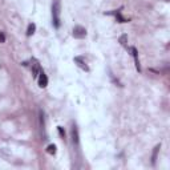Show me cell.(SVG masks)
I'll return each instance as SVG.
<instances>
[{
    "label": "cell",
    "mask_w": 170,
    "mask_h": 170,
    "mask_svg": "<svg viewBox=\"0 0 170 170\" xmlns=\"http://www.w3.org/2000/svg\"><path fill=\"white\" fill-rule=\"evenodd\" d=\"M37 84H39L40 88H45L48 85V77H47V74L44 73L43 71L40 72L39 76H37Z\"/></svg>",
    "instance_id": "3957f363"
},
{
    "label": "cell",
    "mask_w": 170,
    "mask_h": 170,
    "mask_svg": "<svg viewBox=\"0 0 170 170\" xmlns=\"http://www.w3.org/2000/svg\"><path fill=\"white\" fill-rule=\"evenodd\" d=\"M159 148H161V145H157L156 148H154V152H153V156H152V163L154 165L156 163V159H157V154L159 152Z\"/></svg>",
    "instance_id": "9c48e42d"
},
{
    "label": "cell",
    "mask_w": 170,
    "mask_h": 170,
    "mask_svg": "<svg viewBox=\"0 0 170 170\" xmlns=\"http://www.w3.org/2000/svg\"><path fill=\"white\" fill-rule=\"evenodd\" d=\"M35 31H36V24L31 23L28 26V28H27V36H32V35L35 33Z\"/></svg>",
    "instance_id": "ba28073f"
},
{
    "label": "cell",
    "mask_w": 170,
    "mask_h": 170,
    "mask_svg": "<svg viewBox=\"0 0 170 170\" xmlns=\"http://www.w3.org/2000/svg\"><path fill=\"white\" fill-rule=\"evenodd\" d=\"M130 51H132V56L134 59V64H136V69L138 72H141V67H139V61H138V52H137V49L132 47L130 48Z\"/></svg>",
    "instance_id": "8992f818"
},
{
    "label": "cell",
    "mask_w": 170,
    "mask_h": 170,
    "mask_svg": "<svg viewBox=\"0 0 170 170\" xmlns=\"http://www.w3.org/2000/svg\"><path fill=\"white\" fill-rule=\"evenodd\" d=\"M72 141L74 145H78V130H77V126L76 125H73L72 126Z\"/></svg>",
    "instance_id": "52a82bcc"
},
{
    "label": "cell",
    "mask_w": 170,
    "mask_h": 170,
    "mask_svg": "<svg viewBox=\"0 0 170 170\" xmlns=\"http://www.w3.org/2000/svg\"><path fill=\"white\" fill-rule=\"evenodd\" d=\"M40 72H41V67H40L39 61H37V60H35V59H32V76L35 78H37Z\"/></svg>",
    "instance_id": "277c9868"
},
{
    "label": "cell",
    "mask_w": 170,
    "mask_h": 170,
    "mask_svg": "<svg viewBox=\"0 0 170 170\" xmlns=\"http://www.w3.org/2000/svg\"><path fill=\"white\" fill-rule=\"evenodd\" d=\"M60 12H61L60 0H54L53 4H52V20H53L54 28H60V26H61V21H60Z\"/></svg>",
    "instance_id": "6da1fadb"
},
{
    "label": "cell",
    "mask_w": 170,
    "mask_h": 170,
    "mask_svg": "<svg viewBox=\"0 0 170 170\" xmlns=\"http://www.w3.org/2000/svg\"><path fill=\"white\" fill-rule=\"evenodd\" d=\"M87 36V29L81 26H77L73 28V37L74 39H84Z\"/></svg>",
    "instance_id": "7a4b0ae2"
},
{
    "label": "cell",
    "mask_w": 170,
    "mask_h": 170,
    "mask_svg": "<svg viewBox=\"0 0 170 170\" xmlns=\"http://www.w3.org/2000/svg\"><path fill=\"white\" fill-rule=\"evenodd\" d=\"M4 41H6V35L3 32H0V43H4Z\"/></svg>",
    "instance_id": "5bb4252c"
},
{
    "label": "cell",
    "mask_w": 170,
    "mask_h": 170,
    "mask_svg": "<svg viewBox=\"0 0 170 170\" xmlns=\"http://www.w3.org/2000/svg\"><path fill=\"white\" fill-rule=\"evenodd\" d=\"M73 61L76 63V64H77V67H80V68L83 69V71L89 72V67L87 65V63H85L84 60H83V57H78V56H77V57H74V59H73Z\"/></svg>",
    "instance_id": "5b68a950"
},
{
    "label": "cell",
    "mask_w": 170,
    "mask_h": 170,
    "mask_svg": "<svg viewBox=\"0 0 170 170\" xmlns=\"http://www.w3.org/2000/svg\"><path fill=\"white\" fill-rule=\"evenodd\" d=\"M113 13L116 15V19L118 20L120 23H126V21H129V19H125V17H122V16H121V13H120L118 11H117V12H113Z\"/></svg>",
    "instance_id": "30bf717a"
},
{
    "label": "cell",
    "mask_w": 170,
    "mask_h": 170,
    "mask_svg": "<svg viewBox=\"0 0 170 170\" xmlns=\"http://www.w3.org/2000/svg\"><path fill=\"white\" fill-rule=\"evenodd\" d=\"M57 130H59L60 137H61L63 139H65V130L63 129V126H57Z\"/></svg>",
    "instance_id": "4fadbf2b"
},
{
    "label": "cell",
    "mask_w": 170,
    "mask_h": 170,
    "mask_svg": "<svg viewBox=\"0 0 170 170\" xmlns=\"http://www.w3.org/2000/svg\"><path fill=\"white\" fill-rule=\"evenodd\" d=\"M126 41H128V36H126V35H122V36L120 37V43H121V45L125 47V48H128Z\"/></svg>",
    "instance_id": "8fae6325"
},
{
    "label": "cell",
    "mask_w": 170,
    "mask_h": 170,
    "mask_svg": "<svg viewBox=\"0 0 170 170\" xmlns=\"http://www.w3.org/2000/svg\"><path fill=\"white\" fill-rule=\"evenodd\" d=\"M47 153H49V154H56V145H48Z\"/></svg>",
    "instance_id": "7c38bea8"
}]
</instances>
